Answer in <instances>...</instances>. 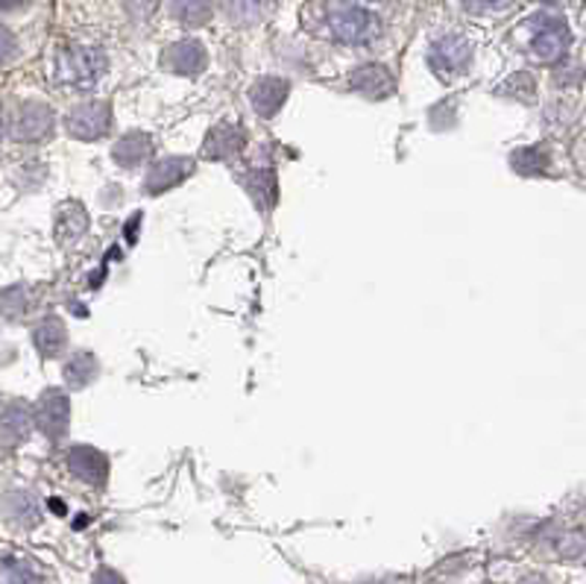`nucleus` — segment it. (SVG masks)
<instances>
[{
	"mask_svg": "<svg viewBox=\"0 0 586 584\" xmlns=\"http://www.w3.org/2000/svg\"><path fill=\"white\" fill-rule=\"evenodd\" d=\"M103 71H107V57L98 48L73 44V48L62 50V57H59V80L73 89H91Z\"/></svg>",
	"mask_w": 586,
	"mask_h": 584,
	"instance_id": "f257e3e1",
	"label": "nucleus"
},
{
	"mask_svg": "<svg viewBox=\"0 0 586 584\" xmlns=\"http://www.w3.org/2000/svg\"><path fill=\"white\" fill-rule=\"evenodd\" d=\"M329 27L332 33L346 44H364L378 33V21L373 12L352 3V0H334L329 7Z\"/></svg>",
	"mask_w": 586,
	"mask_h": 584,
	"instance_id": "f03ea898",
	"label": "nucleus"
},
{
	"mask_svg": "<svg viewBox=\"0 0 586 584\" xmlns=\"http://www.w3.org/2000/svg\"><path fill=\"white\" fill-rule=\"evenodd\" d=\"M469 59H473V48H469V42H466L464 36H446V39H440V42L432 44L428 66H432V71L440 80H452V77H457L461 71H466Z\"/></svg>",
	"mask_w": 586,
	"mask_h": 584,
	"instance_id": "7ed1b4c3",
	"label": "nucleus"
},
{
	"mask_svg": "<svg viewBox=\"0 0 586 584\" xmlns=\"http://www.w3.org/2000/svg\"><path fill=\"white\" fill-rule=\"evenodd\" d=\"M531 50H534V57H537L539 62H546V66L560 62V59L566 57V50H569V27L563 24L560 18H543L537 33H534Z\"/></svg>",
	"mask_w": 586,
	"mask_h": 584,
	"instance_id": "20e7f679",
	"label": "nucleus"
},
{
	"mask_svg": "<svg viewBox=\"0 0 586 584\" xmlns=\"http://www.w3.org/2000/svg\"><path fill=\"white\" fill-rule=\"evenodd\" d=\"M112 124V112L107 103H82L68 115V132L77 139H100Z\"/></svg>",
	"mask_w": 586,
	"mask_h": 584,
	"instance_id": "39448f33",
	"label": "nucleus"
},
{
	"mask_svg": "<svg viewBox=\"0 0 586 584\" xmlns=\"http://www.w3.org/2000/svg\"><path fill=\"white\" fill-rule=\"evenodd\" d=\"M68 414H71V403L62 391H50V394L41 396L39 409H36V417H39V426L44 435L50 437H62L68 432Z\"/></svg>",
	"mask_w": 586,
	"mask_h": 584,
	"instance_id": "423d86ee",
	"label": "nucleus"
},
{
	"mask_svg": "<svg viewBox=\"0 0 586 584\" xmlns=\"http://www.w3.org/2000/svg\"><path fill=\"white\" fill-rule=\"evenodd\" d=\"M162 62L164 68H171L173 74L194 77L203 71L209 57H205V48L196 39H185V42H176L173 48L164 50Z\"/></svg>",
	"mask_w": 586,
	"mask_h": 584,
	"instance_id": "0eeeda50",
	"label": "nucleus"
},
{
	"mask_svg": "<svg viewBox=\"0 0 586 584\" xmlns=\"http://www.w3.org/2000/svg\"><path fill=\"white\" fill-rule=\"evenodd\" d=\"M191 171H194L191 159H182V157L162 159V162H155V168L150 171V177H146V191H150V194H162L164 189H171V185L185 180Z\"/></svg>",
	"mask_w": 586,
	"mask_h": 584,
	"instance_id": "6e6552de",
	"label": "nucleus"
},
{
	"mask_svg": "<svg viewBox=\"0 0 586 584\" xmlns=\"http://www.w3.org/2000/svg\"><path fill=\"white\" fill-rule=\"evenodd\" d=\"M285 98H287V83L285 80H276V77H264V80H259V83L253 85V91H250V100H253L255 112L264 118L276 115L279 107L285 103Z\"/></svg>",
	"mask_w": 586,
	"mask_h": 584,
	"instance_id": "1a4fd4ad",
	"label": "nucleus"
},
{
	"mask_svg": "<svg viewBox=\"0 0 586 584\" xmlns=\"http://www.w3.org/2000/svg\"><path fill=\"white\" fill-rule=\"evenodd\" d=\"M71 470L82 482H89V485H103V479H107V459L98 450H91V446H77L71 453Z\"/></svg>",
	"mask_w": 586,
	"mask_h": 584,
	"instance_id": "9d476101",
	"label": "nucleus"
},
{
	"mask_svg": "<svg viewBox=\"0 0 586 584\" xmlns=\"http://www.w3.org/2000/svg\"><path fill=\"white\" fill-rule=\"evenodd\" d=\"M53 127V115L44 107H24L16 115V139L36 141L41 135H48Z\"/></svg>",
	"mask_w": 586,
	"mask_h": 584,
	"instance_id": "9b49d317",
	"label": "nucleus"
},
{
	"mask_svg": "<svg viewBox=\"0 0 586 584\" xmlns=\"http://www.w3.org/2000/svg\"><path fill=\"white\" fill-rule=\"evenodd\" d=\"M33 341H36V346H39V353L44 355V359H53V355H59L62 350H65L68 332H65V326H62V321H59V318H44L39 330L33 332Z\"/></svg>",
	"mask_w": 586,
	"mask_h": 584,
	"instance_id": "f8f14e48",
	"label": "nucleus"
},
{
	"mask_svg": "<svg viewBox=\"0 0 586 584\" xmlns=\"http://www.w3.org/2000/svg\"><path fill=\"white\" fill-rule=\"evenodd\" d=\"M352 85L370 94V98H384L393 91V77L378 66H364L352 74Z\"/></svg>",
	"mask_w": 586,
	"mask_h": 584,
	"instance_id": "ddd939ff",
	"label": "nucleus"
},
{
	"mask_svg": "<svg viewBox=\"0 0 586 584\" xmlns=\"http://www.w3.org/2000/svg\"><path fill=\"white\" fill-rule=\"evenodd\" d=\"M244 148V135L235 127H220L205 141V157L209 159H229Z\"/></svg>",
	"mask_w": 586,
	"mask_h": 584,
	"instance_id": "4468645a",
	"label": "nucleus"
},
{
	"mask_svg": "<svg viewBox=\"0 0 586 584\" xmlns=\"http://www.w3.org/2000/svg\"><path fill=\"white\" fill-rule=\"evenodd\" d=\"M150 150H153L150 135H144V132H132V135H127V139H121L118 144H114L112 153L121 165L132 168V165H139L144 157H150Z\"/></svg>",
	"mask_w": 586,
	"mask_h": 584,
	"instance_id": "2eb2a0df",
	"label": "nucleus"
},
{
	"mask_svg": "<svg viewBox=\"0 0 586 584\" xmlns=\"http://www.w3.org/2000/svg\"><path fill=\"white\" fill-rule=\"evenodd\" d=\"M0 584H44L33 561L7 558L0 564Z\"/></svg>",
	"mask_w": 586,
	"mask_h": 584,
	"instance_id": "dca6fc26",
	"label": "nucleus"
},
{
	"mask_svg": "<svg viewBox=\"0 0 586 584\" xmlns=\"http://www.w3.org/2000/svg\"><path fill=\"white\" fill-rule=\"evenodd\" d=\"M94 376H98V362H94V355L80 353V355H73L71 362H68L65 379H68V385L71 387L91 385V382H94Z\"/></svg>",
	"mask_w": 586,
	"mask_h": 584,
	"instance_id": "f3484780",
	"label": "nucleus"
},
{
	"mask_svg": "<svg viewBox=\"0 0 586 584\" xmlns=\"http://www.w3.org/2000/svg\"><path fill=\"white\" fill-rule=\"evenodd\" d=\"M173 12H176L182 24L200 27L212 18V0H176Z\"/></svg>",
	"mask_w": 586,
	"mask_h": 584,
	"instance_id": "a211bd4d",
	"label": "nucleus"
},
{
	"mask_svg": "<svg viewBox=\"0 0 586 584\" xmlns=\"http://www.w3.org/2000/svg\"><path fill=\"white\" fill-rule=\"evenodd\" d=\"M513 168L522 177H539L548 168V153L543 148H525L519 153H513Z\"/></svg>",
	"mask_w": 586,
	"mask_h": 584,
	"instance_id": "6ab92c4d",
	"label": "nucleus"
},
{
	"mask_svg": "<svg viewBox=\"0 0 586 584\" xmlns=\"http://www.w3.org/2000/svg\"><path fill=\"white\" fill-rule=\"evenodd\" d=\"M223 3H226V12L235 21H259L270 7V0H223Z\"/></svg>",
	"mask_w": 586,
	"mask_h": 584,
	"instance_id": "aec40b11",
	"label": "nucleus"
},
{
	"mask_svg": "<svg viewBox=\"0 0 586 584\" xmlns=\"http://www.w3.org/2000/svg\"><path fill=\"white\" fill-rule=\"evenodd\" d=\"M3 432H7V437H12V441L27 437V432H30V412H27L24 405H12V409H9Z\"/></svg>",
	"mask_w": 586,
	"mask_h": 584,
	"instance_id": "412c9836",
	"label": "nucleus"
},
{
	"mask_svg": "<svg viewBox=\"0 0 586 584\" xmlns=\"http://www.w3.org/2000/svg\"><path fill=\"white\" fill-rule=\"evenodd\" d=\"M162 0H127V9H130L135 18H150L159 9Z\"/></svg>",
	"mask_w": 586,
	"mask_h": 584,
	"instance_id": "4be33fe9",
	"label": "nucleus"
},
{
	"mask_svg": "<svg viewBox=\"0 0 586 584\" xmlns=\"http://www.w3.org/2000/svg\"><path fill=\"white\" fill-rule=\"evenodd\" d=\"M12 53H16V39H12V33H9V30H3V27H0V62H7Z\"/></svg>",
	"mask_w": 586,
	"mask_h": 584,
	"instance_id": "5701e85b",
	"label": "nucleus"
},
{
	"mask_svg": "<svg viewBox=\"0 0 586 584\" xmlns=\"http://www.w3.org/2000/svg\"><path fill=\"white\" fill-rule=\"evenodd\" d=\"M507 0H464L466 9H475V12H489V9H502Z\"/></svg>",
	"mask_w": 586,
	"mask_h": 584,
	"instance_id": "b1692460",
	"label": "nucleus"
},
{
	"mask_svg": "<svg viewBox=\"0 0 586 584\" xmlns=\"http://www.w3.org/2000/svg\"><path fill=\"white\" fill-rule=\"evenodd\" d=\"M21 3H24V0H0V9H16L21 7Z\"/></svg>",
	"mask_w": 586,
	"mask_h": 584,
	"instance_id": "393cba45",
	"label": "nucleus"
},
{
	"mask_svg": "<svg viewBox=\"0 0 586 584\" xmlns=\"http://www.w3.org/2000/svg\"><path fill=\"white\" fill-rule=\"evenodd\" d=\"M0 135H3V124H0Z\"/></svg>",
	"mask_w": 586,
	"mask_h": 584,
	"instance_id": "a878e982",
	"label": "nucleus"
}]
</instances>
